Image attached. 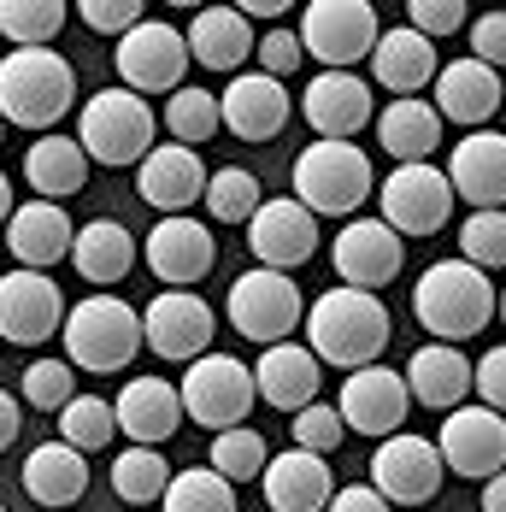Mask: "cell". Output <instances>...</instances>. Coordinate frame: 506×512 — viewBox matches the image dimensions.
<instances>
[{
    "instance_id": "cell-1",
    "label": "cell",
    "mask_w": 506,
    "mask_h": 512,
    "mask_svg": "<svg viewBox=\"0 0 506 512\" xmlns=\"http://www.w3.org/2000/svg\"><path fill=\"white\" fill-rule=\"evenodd\" d=\"M395 324H389V307L383 295H365V289H330L306 307V348L336 365V371H365V365H383V348H389Z\"/></svg>"
},
{
    "instance_id": "cell-2",
    "label": "cell",
    "mask_w": 506,
    "mask_h": 512,
    "mask_svg": "<svg viewBox=\"0 0 506 512\" xmlns=\"http://www.w3.org/2000/svg\"><path fill=\"white\" fill-rule=\"evenodd\" d=\"M501 307V289L489 283V271L465 265V259H436L418 283H412V318L436 336V342H471Z\"/></svg>"
},
{
    "instance_id": "cell-3",
    "label": "cell",
    "mask_w": 506,
    "mask_h": 512,
    "mask_svg": "<svg viewBox=\"0 0 506 512\" xmlns=\"http://www.w3.org/2000/svg\"><path fill=\"white\" fill-rule=\"evenodd\" d=\"M77 106V71L53 48H12L0 59V118L18 130L53 136L59 118Z\"/></svg>"
},
{
    "instance_id": "cell-4",
    "label": "cell",
    "mask_w": 506,
    "mask_h": 512,
    "mask_svg": "<svg viewBox=\"0 0 506 512\" xmlns=\"http://www.w3.org/2000/svg\"><path fill=\"white\" fill-rule=\"evenodd\" d=\"M371 189H377L371 154L354 142H312L295 154V201L312 218H359Z\"/></svg>"
},
{
    "instance_id": "cell-5",
    "label": "cell",
    "mask_w": 506,
    "mask_h": 512,
    "mask_svg": "<svg viewBox=\"0 0 506 512\" xmlns=\"http://www.w3.org/2000/svg\"><path fill=\"white\" fill-rule=\"evenodd\" d=\"M59 342H65V359H71L77 371H95V377L124 371L130 359L148 348V342H142V312L130 307V301H118V295H89V301H77V307L65 312Z\"/></svg>"
},
{
    "instance_id": "cell-6",
    "label": "cell",
    "mask_w": 506,
    "mask_h": 512,
    "mask_svg": "<svg viewBox=\"0 0 506 512\" xmlns=\"http://www.w3.org/2000/svg\"><path fill=\"white\" fill-rule=\"evenodd\" d=\"M153 130H159L153 106L142 95H130V89H101V95H89L77 106V142H83L89 165H112V171L142 165L159 148Z\"/></svg>"
},
{
    "instance_id": "cell-7",
    "label": "cell",
    "mask_w": 506,
    "mask_h": 512,
    "mask_svg": "<svg viewBox=\"0 0 506 512\" xmlns=\"http://www.w3.org/2000/svg\"><path fill=\"white\" fill-rule=\"evenodd\" d=\"M224 312L242 330V342H265V348L289 342L295 324H306V301H301V289H295V277L289 271H265V265H253V271H242L230 283Z\"/></svg>"
},
{
    "instance_id": "cell-8",
    "label": "cell",
    "mask_w": 506,
    "mask_h": 512,
    "mask_svg": "<svg viewBox=\"0 0 506 512\" xmlns=\"http://www.w3.org/2000/svg\"><path fill=\"white\" fill-rule=\"evenodd\" d=\"M177 395H183V418H195L206 430H236V424H248L259 383H253V365L230 354H206L183 371Z\"/></svg>"
},
{
    "instance_id": "cell-9",
    "label": "cell",
    "mask_w": 506,
    "mask_h": 512,
    "mask_svg": "<svg viewBox=\"0 0 506 512\" xmlns=\"http://www.w3.org/2000/svg\"><path fill=\"white\" fill-rule=\"evenodd\" d=\"M112 65H118L124 89L148 101V95H177V89H183V71H189L195 59H189V36H183L177 24L142 18V24L118 42Z\"/></svg>"
},
{
    "instance_id": "cell-10",
    "label": "cell",
    "mask_w": 506,
    "mask_h": 512,
    "mask_svg": "<svg viewBox=\"0 0 506 512\" xmlns=\"http://www.w3.org/2000/svg\"><path fill=\"white\" fill-rule=\"evenodd\" d=\"M377 6L365 0H312L301 6V48L324 59V71H354V59L377 53Z\"/></svg>"
},
{
    "instance_id": "cell-11",
    "label": "cell",
    "mask_w": 506,
    "mask_h": 512,
    "mask_svg": "<svg viewBox=\"0 0 506 512\" xmlns=\"http://www.w3.org/2000/svg\"><path fill=\"white\" fill-rule=\"evenodd\" d=\"M442 483H448V465L430 436H389L371 448V489L389 507H424L442 495Z\"/></svg>"
},
{
    "instance_id": "cell-12",
    "label": "cell",
    "mask_w": 506,
    "mask_h": 512,
    "mask_svg": "<svg viewBox=\"0 0 506 512\" xmlns=\"http://www.w3.org/2000/svg\"><path fill=\"white\" fill-rule=\"evenodd\" d=\"M454 183L442 165H395L383 177V224L395 236H436L454 218Z\"/></svg>"
},
{
    "instance_id": "cell-13",
    "label": "cell",
    "mask_w": 506,
    "mask_h": 512,
    "mask_svg": "<svg viewBox=\"0 0 506 512\" xmlns=\"http://www.w3.org/2000/svg\"><path fill=\"white\" fill-rule=\"evenodd\" d=\"M65 295L48 271H6L0 277V342L6 348H42L65 330Z\"/></svg>"
},
{
    "instance_id": "cell-14",
    "label": "cell",
    "mask_w": 506,
    "mask_h": 512,
    "mask_svg": "<svg viewBox=\"0 0 506 512\" xmlns=\"http://www.w3.org/2000/svg\"><path fill=\"white\" fill-rule=\"evenodd\" d=\"M212 336H218V312L206 307L201 295H189V289H165L142 312V342L159 359H171V365L206 359L212 354Z\"/></svg>"
},
{
    "instance_id": "cell-15",
    "label": "cell",
    "mask_w": 506,
    "mask_h": 512,
    "mask_svg": "<svg viewBox=\"0 0 506 512\" xmlns=\"http://www.w3.org/2000/svg\"><path fill=\"white\" fill-rule=\"evenodd\" d=\"M442 465L454 477H471V483H489L495 471H506V418L483 401H465L442 418Z\"/></svg>"
},
{
    "instance_id": "cell-16",
    "label": "cell",
    "mask_w": 506,
    "mask_h": 512,
    "mask_svg": "<svg viewBox=\"0 0 506 512\" xmlns=\"http://www.w3.org/2000/svg\"><path fill=\"white\" fill-rule=\"evenodd\" d=\"M336 277L348 283V289H365V295H377V289H389L395 277H401L406 265V236H395L383 218H348L342 230H336Z\"/></svg>"
},
{
    "instance_id": "cell-17",
    "label": "cell",
    "mask_w": 506,
    "mask_h": 512,
    "mask_svg": "<svg viewBox=\"0 0 506 512\" xmlns=\"http://www.w3.org/2000/svg\"><path fill=\"white\" fill-rule=\"evenodd\" d=\"M336 412H342L348 430L389 442V436H401L406 412H412V389H406L401 371H389V365H365V371H348V377H342Z\"/></svg>"
},
{
    "instance_id": "cell-18",
    "label": "cell",
    "mask_w": 506,
    "mask_h": 512,
    "mask_svg": "<svg viewBox=\"0 0 506 512\" xmlns=\"http://www.w3.org/2000/svg\"><path fill=\"white\" fill-rule=\"evenodd\" d=\"M301 118L318 130V142H354L365 124H377L371 83L359 71H318L301 95Z\"/></svg>"
},
{
    "instance_id": "cell-19",
    "label": "cell",
    "mask_w": 506,
    "mask_h": 512,
    "mask_svg": "<svg viewBox=\"0 0 506 512\" xmlns=\"http://www.w3.org/2000/svg\"><path fill=\"white\" fill-rule=\"evenodd\" d=\"M248 248L265 271H301L324 242H318V218H312L301 201L283 195V201L259 206V218L248 224Z\"/></svg>"
},
{
    "instance_id": "cell-20",
    "label": "cell",
    "mask_w": 506,
    "mask_h": 512,
    "mask_svg": "<svg viewBox=\"0 0 506 512\" xmlns=\"http://www.w3.org/2000/svg\"><path fill=\"white\" fill-rule=\"evenodd\" d=\"M206 183H212V171L201 165V154L195 148H177V142L153 148L136 165V195L153 212H165V218H189V206L206 201Z\"/></svg>"
},
{
    "instance_id": "cell-21",
    "label": "cell",
    "mask_w": 506,
    "mask_h": 512,
    "mask_svg": "<svg viewBox=\"0 0 506 512\" xmlns=\"http://www.w3.org/2000/svg\"><path fill=\"white\" fill-rule=\"evenodd\" d=\"M218 265V242L195 218H159L148 230V271L165 289H195L206 271Z\"/></svg>"
},
{
    "instance_id": "cell-22",
    "label": "cell",
    "mask_w": 506,
    "mask_h": 512,
    "mask_svg": "<svg viewBox=\"0 0 506 512\" xmlns=\"http://www.w3.org/2000/svg\"><path fill=\"white\" fill-rule=\"evenodd\" d=\"M77 224L59 201H18L12 224H6V254L18 259V271H48L59 259H71Z\"/></svg>"
},
{
    "instance_id": "cell-23",
    "label": "cell",
    "mask_w": 506,
    "mask_h": 512,
    "mask_svg": "<svg viewBox=\"0 0 506 512\" xmlns=\"http://www.w3.org/2000/svg\"><path fill=\"white\" fill-rule=\"evenodd\" d=\"M442 171H448L459 201H471V212H501V201H506V130H471Z\"/></svg>"
},
{
    "instance_id": "cell-24",
    "label": "cell",
    "mask_w": 506,
    "mask_h": 512,
    "mask_svg": "<svg viewBox=\"0 0 506 512\" xmlns=\"http://www.w3.org/2000/svg\"><path fill=\"white\" fill-rule=\"evenodd\" d=\"M112 412H118V436H130V448H159L183 424V395L165 377H130L118 389Z\"/></svg>"
},
{
    "instance_id": "cell-25",
    "label": "cell",
    "mask_w": 506,
    "mask_h": 512,
    "mask_svg": "<svg viewBox=\"0 0 506 512\" xmlns=\"http://www.w3.org/2000/svg\"><path fill=\"white\" fill-rule=\"evenodd\" d=\"M436 112L442 124H465V130H483L495 112H506V89H501V71H489L483 59H454L442 65L436 77Z\"/></svg>"
},
{
    "instance_id": "cell-26",
    "label": "cell",
    "mask_w": 506,
    "mask_h": 512,
    "mask_svg": "<svg viewBox=\"0 0 506 512\" xmlns=\"http://www.w3.org/2000/svg\"><path fill=\"white\" fill-rule=\"evenodd\" d=\"M259 489H265V507L271 512H324L330 495H336V477H330V460H318V454H306V448L289 442L283 454H271Z\"/></svg>"
},
{
    "instance_id": "cell-27",
    "label": "cell",
    "mask_w": 506,
    "mask_h": 512,
    "mask_svg": "<svg viewBox=\"0 0 506 512\" xmlns=\"http://www.w3.org/2000/svg\"><path fill=\"white\" fill-rule=\"evenodd\" d=\"M253 383H259V401L277 412H306L324 389V359L301 348V342H277L265 348L253 365Z\"/></svg>"
},
{
    "instance_id": "cell-28",
    "label": "cell",
    "mask_w": 506,
    "mask_h": 512,
    "mask_svg": "<svg viewBox=\"0 0 506 512\" xmlns=\"http://www.w3.org/2000/svg\"><path fill=\"white\" fill-rule=\"evenodd\" d=\"M224 106V130L242 136V142H271L283 124H289V89L265 71H242L230 77V89L218 95Z\"/></svg>"
},
{
    "instance_id": "cell-29",
    "label": "cell",
    "mask_w": 506,
    "mask_h": 512,
    "mask_svg": "<svg viewBox=\"0 0 506 512\" xmlns=\"http://www.w3.org/2000/svg\"><path fill=\"white\" fill-rule=\"evenodd\" d=\"M406 389H412V407H430V412H454L465 407L471 383H477V365L459 354L454 342H424L418 354L406 359Z\"/></svg>"
},
{
    "instance_id": "cell-30",
    "label": "cell",
    "mask_w": 506,
    "mask_h": 512,
    "mask_svg": "<svg viewBox=\"0 0 506 512\" xmlns=\"http://www.w3.org/2000/svg\"><path fill=\"white\" fill-rule=\"evenodd\" d=\"M183 36H189V59H195V65L230 71V77H242V65H248L253 48H259V36H253V24H248L242 6H201Z\"/></svg>"
},
{
    "instance_id": "cell-31",
    "label": "cell",
    "mask_w": 506,
    "mask_h": 512,
    "mask_svg": "<svg viewBox=\"0 0 506 512\" xmlns=\"http://www.w3.org/2000/svg\"><path fill=\"white\" fill-rule=\"evenodd\" d=\"M371 77H377L395 101H412L430 77H442L436 42H430V36H418L412 24H401V30H383V36H377V53H371Z\"/></svg>"
},
{
    "instance_id": "cell-32",
    "label": "cell",
    "mask_w": 506,
    "mask_h": 512,
    "mask_svg": "<svg viewBox=\"0 0 506 512\" xmlns=\"http://www.w3.org/2000/svg\"><path fill=\"white\" fill-rule=\"evenodd\" d=\"M24 495L48 512L77 507V501L89 495V454H77L71 442H42V448H30V460H24Z\"/></svg>"
},
{
    "instance_id": "cell-33",
    "label": "cell",
    "mask_w": 506,
    "mask_h": 512,
    "mask_svg": "<svg viewBox=\"0 0 506 512\" xmlns=\"http://www.w3.org/2000/svg\"><path fill=\"white\" fill-rule=\"evenodd\" d=\"M136 236L118 224V218H89V224H77V242H71V265H77V277L83 283H95V289H112V283H124L130 271H136Z\"/></svg>"
},
{
    "instance_id": "cell-34",
    "label": "cell",
    "mask_w": 506,
    "mask_h": 512,
    "mask_svg": "<svg viewBox=\"0 0 506 512\" xmlns=\"http://www.w3.org/2000/svg\"><path fill=\"white\" fill-rule=\"evenodd\" d=\"M377 142L395 165H430V154L442 148V112L430 101H389L377 118Z\"/></svg>"
},
{
    "instance_id": "cell-35",
    "label": "cell",
    "mask_w": 506,
    "mask_h": 512,
    "mask_svg": "<svg viewBox=\"0 0 506 512\" xmlns=\"http://www.w3.org/2000/svg\"><path fill=\"white\" fill-rule=\"evenodd\" d=\"M24 177H30L36 201H65V195H77L89 183V154H83L77 136H59V130L36 136L30 154H24Z\"/></svg>"
},
{
    "instance_id": "cell-36",
    "label": "cell",
    "mask_w": 506,
    "mask_h": 512,
    "mask_svg": "<svg viewBox=\"0 0 506 512\" xmlns=\"http://www.w3.org/2000/svg\"><path fill=\"white\" fill-rule=\"evenodd\" d=\"M171 465L159 448H124L118 460H112V495L124 501V507H153V501H165V489H171Z\"/></svg>"
},
{
    "instance_id": "cell-37",
    "label": "cell",
    "mask_w": 506,
    "mask_h": 512,
    "mask_svg": "<svg viewBox=\"0 0 506 512\" xmlns=\"http://www.w3.org/2000/svg\"><path fill=\"white\" fill-rule=\"evenodd\" d=\"M71 6L65 0H0V36L12 48H48L65 30Z\"/></svg>"
},
{
    "instance_id": "cell-38",
    "label": "cell",
    "mask_w": 506,
    "mask_h": 512,
    "mask_svg": "<svg viewBox=\"0 0 506 512\" xmlns=\"http://www.w3.org/2000/svg\"><path fill=\"white\" fill-rule=\"evenodd\" d=\"M165 130H171L177 148H201V142H212V136L224 130V106H218V95L183 83V89L165 101Z\"/></svg>"
},
{
    "instance_id": "cell-39",
    "label": "cell",
    "mask_w": 506,
    "mask_h": 512,
    "mask_svg": "<svg viewBox=\"0 0 506 512\" xmlns=\"http://www.w3.org/2000/svg\"><path fill=\"white\" fill-rule=\"evenodd\" d=\"M206 465H212L224 483H253V477H265L271 448H265V436H259L253 424H236V430H218V436H212V460Z\"/></svg>"
},
{
    "instance_id": "cell-40",
    "label": "cell",
    "mask_w": 506,
    "mask_h": 512,
    "mask_svg": "<svg viewBox=\"0 0 506 512\" xmlns=\"http://www.w3.org/2000/svg\"><path fill=\"white\" fill-rule=\"evenodd\" d=\"M159 507L165 512H236V483H224L212 465H189V471L171 477Z\"/></svg>"
},
{
    "instance_id": "cell-41",
    "label": "cell",
    "mask_w": 506,
    "mask_h": 512,
    "mask_svg": "<svg viewBox=\"0 0 506 512\" xmlns=\"http://www.w3.org/2000/svg\"><path fill=\"white\" fill-rule=\"evenodd\" d=\"M112 436H118V412L101 395H77L59 412V442H71L77 454H101V448H112Z\"/></svg>"
},
{
    "instance_id": "cell-42",
    "label": "cell",
    "mask_w": 506,
    "mask_h": 512,
    "mask_svg": "<svg viewBox=\"0 0 506 512\" xmlns=\"http://www.w3.org/2000/svg\"><path fill=\"white\" fill-rule=\"evenodd\" d=\"M259 177L242 171V165H224V171H212V183H206V212L218 218V224H253L259 218Z\"/></svg>"
},
{
    "instance_id": "cell-43",
    "label": "cell",
    "mask_w": 506,
    "mask_h": 512,
    "mask_svg": "<svg viewBox=\"0 0 506 512\" xmlns=\"http://www.w3.org/2000/svg\"><path fill=\"white\" fill-rule=\"evenodd\" d=\"M18 389H24V401L36 412H65L77 401V365L71 359H30Z\"/></svg>"
},
{
    "instance_id": "cell-44",
    "label": "cell",
    "mask_w": 506,
    "mask_h": 512,
    "mask_svg": "<svg viewBox=\"0 0 506 512\" xmlns=\"http://www.w3.org/2000/svg\"><path fill=\"white\" fill-rule=\"evenodd\" d=\"M459 259L477 271H501L506 265V206L501 212H471L459 224Z\"/></svg>"
},
{
    "instance_id": "cell-45",
    "label": "cell",
    "mask_w": 506,
    "mask_h": 512,
    "mask_svg": "<svg viewBox=\"0 0 506 512\" xmlns=\"http://www.w3.org/2000/svg\"><path fill=\"white\" fill-rule=\"evenodd\" d=\"M295 448L306 454H318V460H330L336 448H342V436H348V424H342V412L330 407V401H312L306 412H295Z\"/></svg>"
},
{
    "instance_id": "cell-46",
    "label": "cell",
    "mask_w": 506,
    "mask_h": 512,
    "mask_svg": "<svg viewBox=\"0 0 506 512\" xmlns=\"http://www.w3.org/2000/svg\"><path fill=\"white\" fill-rule=\"evenodd\" d=\"M253 59H259V71L265 77H295L306 65V48H301V30H283V24H271L265 36H259V48H253Z\"/></svg>"
},
{
    "instance_id": "cell-47",
    "label": "cell",
    "mask_w": 506,
    "mask_h": 512,
    "mask_svg": "<svg viewBox=\"0 0 506 512\" xmlns=\"http://www.w3.org/2000/svg\"><path fill=\"white\" fill-rule=\"evenodd\" d=\"M71 12H83V24H89L95 36H118V42H124V36L142 24L148 6H142V0H83V6H71Z\"/></svg>"
},
{
    "instance_id": "cell-48",
    "label": "cell",
    "mask_w": 506,
    "mask_h": 512,
    "mask_svg": "<svg viewBox=\"0 0 506 512\" xmlns=\"http://www.w3.org/2000/svg\"><path fill=\"white\" fill-rule=\"evenodd\" d=\"M465 0H412L406 6V24L418 30V36H430V42H442V36H459L465 30Z\"/></svg>"
},
{
    "instance_id": "cell-49",
    "label": "cell",
    "mask_w": 506,
    "mask_h": 512,
    "mask_svg": "<svg viewBox=\"0 0 506 512\" xmlns=\"http://www.w3.org/2000/svg\"><path fill=\"white\" fill-rule=\"evenodd\" d=\"M465 36H471V59H483L489 71L506 65V12H483Z\"/></svg>"
},
{
    "instance_id": "cell-50",
    "label": "cell",
    "mask_w": 506,
    "mask_h": 512,
    "mask_svg": "<svg viewBox=\"0 0 506 512\" xmlns=\"http://www.w3.org/2000/svg\"><path fill=\"white\" fill-rule=\"evenodd\" d=\"M477 401L506 418V342H495L489 354L477 359Z\"/></svg>"
},
{
    "instance_id": "cell-51",
    "label": "cell",
    "mask_w": 506,
    "mask_h": 512,
    "mask_svg": "<svg viewBox=\"0 0 506 512\" xmlns=\"http://www.w3.org/2000/svg\"><path fill=\"white\" fill-rule=\"evenodd\" d=\"M324 512H395V507H389L371 483H348V489H336V495H330V507H324Z\"/></svg>"
},
{
    "instance_id": "cell-52",
    "label": "cell",
    "mask_w": 506,
    "mask_h": 512,
    "mask_svg": "<svg viewBox=\"0 0 506 512\" xmlns=\"http://www.w3.org/2000/svg\"><path fill=\"white\" fill-rule=\"evenodd\" d=\"M18 430H24V407H18V401H12V395L0 389V454H6L12 442H18Z\"/></svg>"
},
{
    "instance_id": "cell-53",
    "label": "cell",
    "mask_w": 506,
    "mask_h": 512,
    "mask_svg": "<svg viewBox=\"0 0 506 512\" xmlns=\"http://www.w3.org/2000/svg\"><path fill=\"white\" fill-rule=\"evenodd\" d=\"M242 12H248V18H265V24H277V18L289 12V0H242Z\"/></svg>"
},
{
    "instance_id": "cell-54",
    "label": "cell",
    "mask_w": 506,
    "mask_h": 512,
    "mask_svg": "<svg viewBox=\"0 0 506 512\" xmlns=\"http://www.w3.org/2000/svg\"><path fill=\"white\" fill-rule=\"evenodd\" d=\"M483 512H506V471H495L483 483Z\"/></svg>"
},
{
    "instance_id": "cell-55",
    "label": "cell",
    "mask_w": 506,
    "mask_h": 512,
    "mask_svg": "<svg viewBox=\"0 0 506 512\" xmlns=\"http://www.w3.org/2000/svg\"><path fill=\"white\" fill-rule=\"evenodd\" d=\"M12 212H18V206H12V183H6V171H0V224H12Z\"/></svg>"
},
{
    "instance_id": "cell-56",
    "label": "cell",
    "mask_w": 506,
    "mask_h": 512,
    "mask_svg": "<svg viewBox=\"0 0 506 512\" xmlns=\"http://www.w3.org/2000/svg\"><path fill=\"white\" fill-rule=\"evenodd\" d=\"M495 318H501V324H506V289H501V307H495Z\"/></svg>"
},
{
    "instance_id": "cell-57",
    "label": "cell",
    "mask_w": 506,
    "mask_h": 512,
    "mask_svg": "<svg viewBox=\"0 0 506 512\" xmlns=\"http://www.w3.org/2000/svg\"><path fill=\"white\" fill-rule=\"evenodd\" d=\"M0 136H6V118H0Z\"/></svg>"
},
{
    "instance_id": "cell-58",
    "label": "cell",
    "mask_w": 506,
    "mask_h": 512,
    "mask_svg": "<svg viewBox=\"0 0 506 512\" xmlns=\"http://www.w3.org/2000/svg\"><path fill=\"white\" fill-rule=\"evenodd\" d=\"M0 512H6V507H0Z\"/></svg>"
}]
</instances>
